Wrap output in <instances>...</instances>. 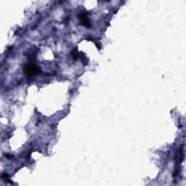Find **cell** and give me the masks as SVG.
<instances>
[{
	"label": "cell",
	"instance_id": "6da1fadb",
	"mask_svg": "<svg viewBox=\"0 0 186 186\" xmlns=\"http://www.w3.org/2000/svg\"><path fill=\"white\" fill-rule=\"evenodd\" d=\"M24 72L28 76H32L40 72V69L34 63H28L24 67Z\"/></svg>",
	"mask_w": 186,
	"mask_h": 186
},
{
	"label": "cell",
	"instance_id": "7a4b0ae2",
	"mask_svg": "<svg viewBox=\"0 0 186 186\" xmlns=\"http://www.w3.org/2000/svg\"><path fill=\"white\" fill-rule=\"evenodd\" d=\"M79 19L81 21V23L83 26H86L87 28H90L91 26V23H90V19L88 18L87 15L85 12H81L79 15Z\"/></svg>",
	"mask_w": 186,
	"mask_h": 186
},
{
	"label": "cell",
	"instance_id": "3957f363",
	"mask_svg": "<svg viewBox=\"0 0 186 186\" xmlns=\"http://www.w3.org/2000/svg\"><path fill=\"white\" fill-rule=\"evenodd\" d=\"M8 178H9V176L7 173H3L2 174V179H3V180H7Z\"/></svg>",
	"mask_w": 186,
	"mask_h": 186
}]
</instances>
